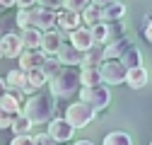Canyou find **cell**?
<instances>
[{
    "label": "cell",
    "mask_w": 152,
    "mask_h": 145,
    "mask_svg": "<svg viewBox=\"0 0 152 145\" xmlns=\"http://www.w3.org/2000/svg\"><path fill=\"white\" fill-rule=\"evenodd\" d=\"M80 102L89 104L94 111H102L111 104V92L106 85H94V87H80Z\"/></svg>",
    "instance_id": "4"
},
{
    "label": "cell",
    "mask_w": 152,
    "mask_h": 145,
    "mask_svg": "<svg viewBox=\"0 0 152 145\" xmlns=\"http://www.w3.org/2000/svg\"><path fill=\"white\" fill-rule=\"evenodd\" d=\"M123 65H126V70H130V68H140L142 65V53H140V48H135V46H130L123 56L118 58Z\"/></svg>",
    "instance_id": "21"
},
{
    "label": "cell",
    "mask_w": 152,
    "mask_h": 145,
    "mask_svg": "<svg viewBox=\"0 0 152 145\" xmlns=\"http://www.w3.org/2000/svg\"><path fill=\"white\" fill-rule=\"evenodd\" d=\"M68 41L77 48V51H87L92 44H94V39H92V31L87 29V27H77V29H72L70 34H68Z\"/></svg>",
    "instance_id": "13"
},
{
    "label": "cell",
    "mask_w": 152,
    "mask_h": 145,
    "mask_svg": "<svg viewBox=\"0 0 152 145\" xmlns=\"http://www.w3.org/2000/svg\"><path fill=\"white\" fill-rule=\"evenodd\" d=\"M89 31H92V39H94V44H102V46L106 44V24H104V22L94 24Z\"/></svg>",
    "instance_id": "27"
},
{
    "label": "cell",
    "mask_w": 152,
    "mask_h": 145,
    "mask_svg": "<svg viewBox=\"0 0 152 145\" xmlns=\"http://www.w3.org/2000/svg\"><path fill=\"white\" fill-rule=\"evenodd\" d=\"M104 24H106V44H113L116 39L126 36V29H123L121 20H116V22H104ZM106 44H104V46H106Z\"/></svg>",
    "instance_id": "23"
},
{
    "label": "cell",
    "mask_w": 152,
    "mask_h": 145,
    "mask_svg": "<svg viewBox=\"0 0 152 145\" xmlns=\"http://www.w3.org/2000/svg\"><path fill=\"white\" fill-rule=\"evenodd\" d=\"M12 114L10 111H5V109L3 106H0V131H5V128H10V126H12Z\"/></svg>",
    "instance_id": "29"
},
{
    "label": "cell",
    "mask_w": 152,
    "mask_h": 145,
    "mask_svg": "<svg viewBox=\"0 0 152 145\" xmlns=\"http://www.w3.org/2000/svg\"><path fill=\"white\" fill-rule=\"evenodd\" d=\"M75 145H94V143H89V140H77Z\"/></svg>",
    "instance_id": "39"
},
{
    "label": "cell",
    "mask_w": 152,
    "mask_h": 145,
    "mask_svg": "<svg viewBox=\"0 0 152 145\" xmlns=\"http://www.w3.org/2000/svg\"><path fill=\"white\" fill-rule=\"evenodd\" d=\"M82 22H80V15L77 12H70L65 7H61L58 12H56V27H58L63 34H70L72 29H77Z\"/></svg>",
    "instance_id": "10"
},
{
    "label": "cell",
    "mask_w": 152,
    "mask_h": 145,
    "mask_svg": "<svg viewBox=\"0 0 152 145\" xmlns=\"http://www.w3.org/2000/svg\"><path fill=\"white\" fill-rule=\"evenodd\" d=\"M24 82H27V72H24L22 68L10 70V72H7V78H5L7 89H22V87H24Z\"/></svg>",
    "instance_id": "22"
},
{
    "label": "cell",
    "mask_w": 152,
    "mask_h": 145,
    "mask_svg": "<svg viewBox=\"0 0 152 145\" xmlns=\"http://www.w3.org/2000/svg\"><path fill=\"white\" fill-rule=\"evenodd\" d=\"M150 145H152V143H150Z\"/></svg>",
    "instance_id": "44"
},
{
    "label": "cell",
    "mask_w": 152,
    "mask_h": 145,
    "mask_svg": "<svg viewBox=\"0 0 152 145\" xmlns=\"http://www.w3.org/2000/svg\"><path fill=\"white\" fill-rule=\"evenodd\" d=\"M48 135H51V140L56 143V145H63V143H68V140H72V135H75V128L65 121V119H51L48 121V131H46Z\"/></svg>",
    "instance_id": "6"
},
{
    "label": "cell",
    "mask_w": 152,
    "mask_h": 145,
    "mask_svg": "<svg viewBox=\"0 0 152 145\" xmlns=\"http://www.w3.org/2000/svg\"><path fill=\"white\" fill-rule=\"evenodd\" d=\"M10 128H12V135H27V133L31 131V121L20 114V116L12 119V126H10Z\"/></svg>",
    "instance_id": "24"
},
{
    "label": "cell",
    "mask_w": 152,
    "mask_h": 145,
    "mask_svg": "<svg viewBox=\"0 0 152 145\" xmlns=\"http://www.w3.org/2000/svg\"><path fill=\"white\" fill-rule=\"evenodd\" d=\"M15 5L22 10V7H31V5H36V0H15Z\"/></svg>",
    "instance_id": "34"
},
{
    "label": "cell",
    "mask_w": 152,
    "mask_h": 145,
    "mask_svg": "<svg viewBox=\"0 0 152 145\" xmlns=\"http://www.w3.org/2000/svg\"><path fill=\"white\" fill-rule=\"evenodd\" d=\"M99 75H102L104 85H123L128 70H126V65L118 58H104L99 63Z\"/></svg>",
    "instance_id": "5"
},
{
    "label": "cell",
    "mask_w": 152,
    "mask_h": 145,
    "mask_svg": "<svg viewBox=\"0 0 152 145\" xmlns=\"http://www.w3.org/2000/svg\"><path fill=\"white\" fill-rule=\"evenodd\" d=\"M10 145H34V138L27 133V135H15L10 140Z\"/></svg>",
    "instance_id": "30"
},
{
    "label": "cell",
    "mask_w": 152,
    "mask_h": 145,
    "mask_svg": "<svg viewBox=\"0 0 152 145\" xmlns=\"http://www.w3.org/2000/svg\"><path fill=\"white\" fill-rule=\"evenodd\" d=\"M150 24H152V15H145V17H142V29L150 27Z\"/></svg>",
    "instance_id": "37"
},
{
    "label": "cell",
    "mask_w": 152,
    "mask_h": 145,
    "mask_svg": "<svg viewBox=\"0 0 152 145\" xmlns=\"http://www.w3.org/2000/svg\"><path fill=\"white\" fill-rule=\"evenodd\" d=\"M12 31V22L10 20H0V39H3L5 34H10Z\"/></svg>",
    "instance_id": "32"
},
{
    "label": "cell",
    "mask_w": 152,
    "mask_h": 145,
    "mask_svg": "<svg viewBox=\"0 0 152 145\" xmlns=\"http://www.w3.org/2000/svg\"><path fill=\"white\" fill-rule=\"evenodd\" d=\"M80 22L87 27V29H92L94 24H99L102 22V7H97V5H87L82 12H80Z\"/></svg>",
    "instance_id": "18"
},
{
    "label": "cell",
    "mask_w": 152,
    "mask_h": 145,
    "mask_svg": "<svg viewBox=\"0 0 152 145\" xmlns=\"http://www.w3.org/2000/svg\"><path fill=\"white\" fill-rule=\"evenodd\" d=\"M65 36L61 29H48V31H41V51L46 56H56V51L61 48V44L65 41Z\"/></svg>",
    "instance_id": "7"
},
{
    "label": "cell",
    "mask_w": 152,
    "mask_h": 145,
    "mask_svg": "<svg viewBox=\"0 0 152 145\" xmlns=\"http://www.w3.org/2000/svg\"><path fill=\"white\" fill-rule=\"evenodd\" d=\"M53 114H56V97H53L51 92H48V94L36 92V94L27 97L24 104H22V116H27V119L31 121V126H36V123H48V121L53 119Z\"/></svg>",
    "instance_id": "1"
},
{
    "label": "cell",
    "mask_w": 152,
    "mask_h": 145,
    "mask_svg": "<svg viewBox=\"0 0 152 145\" xmlns=\"http://www.w3.org/2000/svg\"><path fill=\"white\" fill-rule=\"evenodd\" d=\"M61 68H63V65L58 63V58H56V56H46V61H44V65H41V70H44V75H46V78L56 75Z\"/></svg>",
    "instance_id": "26"
},
{
    "label": "cell",
    "mask_w": 152,
    "mask_h": 145,
    "mask_svg": "<svg viewBox=\"0 0 152 145\" xmlns=\"http://www.w3.org/2000/svg\"><path fill=\"white\" fill-rule=\"evenodd\" d=\"M94 85H104L99 68H80V87H94Z\"/></svg>",
    "instance_id": "20"
},
{
    "label": "cell",
    "mask_w": 152,
    "mask_h": 145,
    "mask_svg": "<svg viewBox=\"0 0 152 145\" xmlns=\"http://www.w3.org/2000/svg\"><path fill=\"white\" fill-rule=\"evenodd\" d=\"M94 119H97V111H94L89 104H85V102H72V104L65 109V121L72 126L75 131H77V128H85V126L92 123Z\"/></svg>",
    "instance_id": "3"
},
{
    "label": "cell",
    "mask_w": 152,
    "mask_h": 145,
    "mask_svg": "<svg viewBox=\"0 0 152 145\" xmlns=\"http://www.w3.org/2000/svg\"><path fill=\"white\" fill-rule=\"evenodd\" d=\"M17 61H20V68L27 72V70H31V68H41L44 61H46V53H44L41 48H24L22 56L17 58Z\"/></svg>",
    "instance_id": "11"
},
{
    "label": "cell",
    "mask_w": 152,
    "mask_h": 145,
    "mask_svg": "<svg viewBox=\"0 0 152 145\" xmlns=\"http://www.w3.org/2000/svg\"><path fill=\"white\" fill-rule=\"evenodd\" d=\"M0 41H3V56H5V58H20V56H22L24 44H22V39H20V34L10 31V34H5Z\"/></svg>",
    "instance_id": "12"
},
{
    "label": "cell",
    "mask_w": 152,
    "mask_h": 145,
    "mask_svg": "<svg viewBox=\"0 0 152 145\" xmlns=\"http://www.w3.org/2000/svg\"><path fill=\"white\" fill-rule=\"evenodd\" d=\"M116 3H123V0H116Z\"/></svg>",
    "instance_id": "43"
},
{
    "label": "cell",
    "mask_w": 152,
    "mask_h": 145,
    "mask_svg": "<svg viewBox=\"0 0 152 145\" xmlns=\"http://www.w3.org/2000/svg\"><path fill=\"white\" fill-rule=\"evenodd\" d=\"M46 82H48V78L44 75V70H41V68H31V70H27V82H24V87L20 89V92L31 97V94L39 92Z\"/></svg>",
    "instance_id": "9"
},
{
    "label": "cell",
    "mask_w": 152,
    "mask_h": 145,
    "mask_svg": "<svg viewBox=\"0 0 152 145\" xmlns=\"http://www.w3.org/2000/svg\"><path fill=\"white\" fill-rule=\"evenodd\" d=\"M87 5H89V0H63V7L70 10V12H77V15H80Z\"/></svg>",
    "instance_id": "28"
},
{
    "label": "cell",
    "mask_w": 152,
    "mask_h": 145,
    "mask_svg": "<svg viewBox=\"0 0 152 145\" xmlns=\"http://www.w3.org/2000/svg\"><path fill=\"white\" fill-rule=\"evenodd\" d=\"M102 61H104V46L102 44H92L82 53V65L80 68H99Z\"/></svg>",
    "instance_id": "14"
},
{
    "label": "cell",
    "mask_w": 152,
    "mask_h": 145,
    "mask_svg": "<svg viewBox=\"0 0 152 145\" xmlns=\"http://www.w3.org/2000/svg\"><path fill=\"white\" fill-rule=\"evenodd\" d=\"M123 85H128L130 89H140V87H145V85H147V70H145L142 65H140V68H130Z\"/></svg>",
    "instance_id": "16"
},
{
    "label": "cell",
    "mask_w": 152,
    "mask_h": 145,
    "mask_svg": "<svg viewBox=\"0 0 152 145\" xmlns=\"http://www.w3.org/2000/svg\"><path fill=\"white\" fill-rule=\"evenodd\" d=\"M36 5H41V7H51V10H56V12L61 10V7H58V3H56V0H36Z\"/></svg>",
    "instance_id": "33"
},
{
    "label": "cell",
    "mask_w": 152,
    "mask_h": 145,
    "mask_svg": "<svg viewBox=\"0 0 152 145\" xmlns=\"http://www.w3.org/2000/svg\"><path fill=\"white\" fill-rule=\"evenodd\" d=\"M130 46H133L130 36H121V39H116L113 44H106L104 46V58H121Z\"/></svg>",
    "instance_id": "15"
},
{
    "label": "cell",
    "mask_w": 152,
    "mask_h": 145,
    "mask_svg": "<svg viewBox=\"0 0 152 145\" xmlns=\"http://www.w3.org/2000/svg\"><path fill=\"white\" fill-rule=\"evenodd\" d=\"M34 145H56V143L51 140L48 133H36V135H34Z\"/></svg>",
    "instance_id": "31"
},
{
    "label": "cell",
    "mask_w": 152,
    "mask_h": 145,
    "mask_svg": "<svg viewBox=\"0 0 152 145\" xmlns=\"http://www.w3.org/2000/svg\"><path fill=\"white\" fill-rule=\"evenodd\" d=\"M142 36H145V39H147V44H152V24L142 29Z\"/></svg>",
    "instance_id": "35"
},
{
    "label": "cell",
    "mask_w": 152,
    "mask_h": 145,
    "mask_svg": "<svg viewBox=\"0 0 152 145\" xmlns=\"http://www.w3.org/2000/svg\"><path fill=\"white\" fill-rule=\"evenodd\" d=\"M82 53H85V51H77L70 41H68V44L63 41L61 48L56 51V58H58L61 65H70V68H75V65H82Z\"/></svg>",
    "instance_id": "8"
},
{
    "label": "cell",
    "mask_w": 152,
    "mask_h": 145,
    "mask_svg": "<svg viewBox=\"0 0 152 145\" xmlns=\"http://www.w3.org/2000/svg\"><path fill=\"white\" fill-rule=\"evenodd\" d=\"M56 3H61V5H63V0H56Z\"/></svg>",
    "instance_id": "41"
},
{
    "label": "cell",
    "mask_w": 152,
    "mask_h": 145,
    "mask_svg": "<svg viewBox=\"0 0 152 145\" xmlns=\"http://www.w3.org/2000/svg\"><path fill=\"white\" fill-rule=\"evenodd\" d=\"M20 39L24 44V48H41V31L39 29H20Z\"/></svg>",
    "instance_id": "19"
},
{
    "label": "cell",
    "mask_w": 152,
    "mask_h": 145,
    "mask_svg": "<svg viewBox=\"0 0 152 145\" xmlns=\"http://www.w3.org/2000/svg\"><path fill=\"white\" fill-rule=\"evenodd\" d=\"M3 10H5V7H3V5H0V12H3Z\"/></svg>",
    "instance_id": "42"
},
{
    "label": "cell",
    "mask_w": 152,
    "mask_h": 145,
    "mask_svg": "<svg viewBox=\"0 0 152 145\" xmlns=\"http://www.w3.org/2000/svg\"><path fill=\"white\" fill-rule=\"evenodd\" d=\"M7 92V85H5V78H0V97Z\"/></svg>",
    "instance_id": "38"
},
{
    "label": "cell",
    "mask_w": 152,
    "mask_h": 145,
    "mask_svg": "<svg viewBox=\"0 0 152 145\" xmlns=\"http://www.w3.org/2000/svg\"><path fill=\"white\" fill-rule=\"evenodd\" d=\"M89 3H92V5H97V7H104V5L111 3V0H89Z\"/></svg>",
    "instance_id": "36"
},
{
    "label": "cell",
    "mask_w": 152,
    "mask_h": 145,
    "mask_svg": "<svg viewBox=\"0 0 152 145\" xmlns=\"http://www.w3.org/2000/svg\"><path fill=\"white\" fill-rule=\"evenodd\" d=\"M46 85L51 87V94L53 97L65 99V97H70L72 92H77V89H80V70L77 68H70V65H63L56 75L48 78Z\"/></svg>",
    "instance_id": "2"
},
{
    "label": "cell",
    "mask_w": 152,
    "mask_h": 145,
    "mask_svg": "<svg viewBox=\"0 0 152 145\" xmlns=\"http://www.w3.org/2000/svg\"><path fill=\"white\" fill-rule=\"evenodd\" d=\"M0 58H5V56H3V41H0Z\"/></svg>",
    "instance_id": "40"
},
{
    "label": "cell",
    "mask_w": 152,
    "mask_h": 145,
    "mask_svg": "<svg viewBox=\"0 0 152 145\" xmlns=\"http://www.w3.org/2000/svg\"><path fill=\"white\" fill-rule=\"evenodd\" d=\"M126 15V5L123 3H116V0H111L109 5L102 7V22H116Z\"/></svg>",
    "instance_id": "17"
},
{
    "label": "cell",
    "mask_w": 152,
    "mask_h": 145,
    "mask_svg": "<svg viewBox=\"0 0 152 145\" xmlns=\"http://www.w3.org/2000/svg\"><path fill=\"white\" fill-rule=\"evenodd\" d=\"M102 145H133V138L123 131H113L102 140Z\"/></svg>",
    "instance_id": "25"
}]
</instances>
